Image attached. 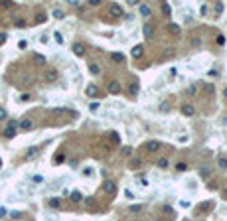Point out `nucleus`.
Returning <instances> with one entry per match:
<instances>
[{
    "instance_id": "1",
    "label": "nucleus",
    "mask_w": 227,
    "mask_h": 221,
    "mask_svg": "<svg viewBox=\"0 0 227 221\" xmlns=\"http://www.w3.org/2000/svg\"><path fill=\"white\" fill-rule=\"evenodd\" d=\"M109 14L113 16V18H121V16L125 14V8H122L121 4H111V8H109Z\"/></svg>"
},
{
    "instance_id": "2",
    "label": "nucleus",
    "mask_w": 227,
    "mask_h": 221,
    "mask_svg": "<svg viewBox=\"0 0 227 221\" xmlns=\"http://www.w3.org/2000/svg\"><path fill=\"white\" fill-rule=\"evenodd\" d=\"M107 91L113 93V95L121 93V83H118V81H109V83H107Z\"/></svg>"
},
{
    "instance_id": "3",
    "label": "nucleus",
    "mask_w": 227,
    "mask_h": 221,
    "mask_svg": "<svg viewBox=\"0 0 227 221\" xmlns=\"http://www.w3.org/2000/svg\"><path fill=\"white\" fill-rule=\"evenodd\" d=\"M142 53H144V46H142V44H136V46H134L132 50H131V55H132L134 59L142 57Z\"/></svg>"
},
{
    "instance_id": "4",
    "label": "nucleus",
    "mask_w": 227,
    "mask_h": 221,
    "mask_svg": "<svg viewBox=\"0 0 227 221\" xmlns=\"http://www.w3.org/2000/svg\"><path fill=\"white\" fill-rule=\"evenodd\" d=\"M103 190L109 192V193H115L117 192V184L113 180H105V182H103Z\"/></svg>"
},
{
    "instance_id": "5",
    "label": "nucleus",
    "mask_w": 227,
    "mask_h": 221,
    "mask_svg": "<svg viewBox=\"0 0 227 221\" xmlns=\"http://www.w3.org/2000/svg\"><path fill=\"white\" fill-rule=\"evenodd\" d=\"M44 77H46L47 83H53V81H57V71H56V69H47Z\"/></svg>"
},
{
    "instance_id": "6",
    "label": "nucleus",
    "mask_w": 227,
    "mask_h": 221,
    "mask_svg": "<svg viewBox=\"0 0 227 221\" xmlns=\"http://www.w3.org/2000/svg\"><path fill=\"white\" fill-rule=\"evenodd\" d=\"M85 93H87V97H99V87L97 85H87V89H85Z\"/></svg>"
},
{
    "instance_id": "7",
    "label": "nucleus",
    "mask_w": 227,
    "mask_h": 221,
    "mask_svg": "<svg viewBox=\"0 0 227 221\" xmlns=\"http://www.w3.org/2000/svg\"><path fill=\"white\" fill-rule=\"evenodd\" d=\"M18 126L22 128V130H32V126H34V122H32L30 118H22V121L18 122Z\"/></svg>"
},
{
    "instance_id": "8",
    "label": "nucleus",
    "mask_w": 227,
    "mask_h": 221,
    "mask_svg": "<svg viewBox=\"0 0 227 221\" xmlns=\"http://www.w3.org/2000/svg\"><path fill=\"white\" fill-rule=\"evenodd\" d=\"M38 152H40V148H38V146H32V148H28V150H26L24 160H32L34 156H38Z\"/></svg>"
},
{
    "instance_id": "9",
    "label": "nucleus",
    "mask_w": 227,
    "mask_h": 221,
    "mask_svg": "<svg viewBox=\"0 0 227 221\" xmlns=\"http://www.w3.org/2000/svg\"><path fill=\"white\" fill-rule=\"evenodd\" d=\"M182 113L186 117H194V115H196V107H194V105H184L182 107Z\"/></svg>"
},
{
    "instance_id": "10",
    "label": "nucleus",
    "mask_w": 227,
    "mask_h": 221,
    "mask_svg": "<svg viewBox=\"0 0 227 221\" xmlns=\"http://www.w3.org/2000/svg\"><path fill=\"white\" fill-rule=\"evenodd\" d=\"M158 148H160L158 140H148V142H146V150H148V152H156Z\"/></svg>"
},
{
    "instance_id": "11",
    "label": "nucleus",
    "mask_w": 227,
    "mask_h": 221,
    "mask_svg": "<svg viewBox=\"0 0 227 221\" xmlns=\"http://www.w3.org/2000/svg\"><path fill=\"white\" fill-rule=\"evenodd\" d=\"M156 166L162 168V170H168L170 168V160L168 158H158V160H156Z\"/></svg>"
},
{
    "instance_id": "12",
    "label": "nucleus",
    "mask_w": 227,
    "mask_h": 221,
    "mask_svg": "<svg viewBox=\"0 0 227 221\" xmlns=\"http://www.w3.org/2000/svg\"><path fill=\"white\" fill-rule=\"evenodd\" d=\"M85 50H87L85 44H75L73 46V53H75V55H85Z\"/></svg>"
},
{
    "instance_id": "13",
    "label": "nucleus",
    "mask_w": 227,
    "mask_h": 221,
    "mask_svg": "<svg viewBox=\"0 0 227 221\" xmlns=\"http://www.w3.org/2000/svg\"><path fill=\"white\" fill-rule=\"evenodd\" d=\"M138 10H140V14H142V16H146V18H148L150 14H152V10H150V6H148V4H138Z\"/></svg>"
},
{
    "instance_id": "14",
    "label": "nucleus",
    "mask_w": 227,
    "mask_h": 221,
    "mask_svg": "<svg viewBox=\"0 0 227 221\" xmlns=\"http://www.w3.org/2000/svg\"><path fill=\"white\" fill-rule=\"evenodd\" d=\"M128 91H131V97H136V95H138V91H140L138 81H132V83H131V87H128Z\"/></svg>"
},
{
    "instance_id": "15",
    "label": "nucleus",
    "mask_w": 227,
    "mask_h": 221,
    "mask_svg": "<svg viewBox=\"0 0 227 221\" xmlns=\"http://www.w3.org/2000/svg\"><path fill=\"white\" fill-rule=\"evenodd\" d=\"M168 30H170L174 36H180V34H182V28H180L178 24H174V22H170V24H168Z\"/></svg>"
},
{
    "instance_id": "16",
    "label": "nucleus",
    "mask_w": 227,
    "mask_h": 221,
    "mask_svg": "<svg viewBox=\"0 0 227 221\" xmlns=\"http://www.w3.org/2000/svg\"><path fill=\"white\" fill-rule=\"evenodd\" d=\"M199 176L202 178H209V174H211V168H209V166H199Z\"/></svg>"
},
{
    "instance_id": "17",
    "label": "nucleus",
    "mask_w": 227,
    "mask_h": 221,
    "mask_svg": "<svg viewBox=\"0 0 227 221\" xmlns=\"http://www.w3.org/2000/svg\"><path fill=\"white\" fill-rule=\"evenodd\" d=\"M142 32H144V38H148V40H150V38H152V26H150V24H144V28H142Z\"/></svg>"
},
{
    "instance_id": "18",
    "label": "nucleus",
    "mask_w": 227,
    "mask_h": 221,
    "mask_svg": "<svg viewBox=\"0 0 227 221\" xmlns=\"http://www.w3.org/2000/svg\"><path fill=\"white\" fill-rule=\"evenodd\" d=\"M213 91H215V87H213L211 83H205V85H203V93H205V95H213Z\"/></svg>"
},
{
    "instance_id": "19",
    "label": "nucleus",
    "mask_w": 227,
    "mask_h": 221,
    "mask_svg": "<svg viewBox=\"0 0 227 221\" xmlns=\"http://www.w3.org/2000/svg\"><path fill=\"white\" fill-rule=\"evenodd\" d=\"M59 206H61V201H59L57 197H51V199H50V207H51V209H57Z\"/></svg>"
},
{
    "instance_id": "20",
    "label": "nucleus",
    "mask_w": 227,
    "mask_h": 221,
    "mask_svg": "<svg viewBox=\"0 0 227 221\" xmlns=\"http://www.w3.org/2000/svg\"><path fill=\"white\" fill-rule=\"evenodd\" d=\"M113 61H117V63H122V61H125V55H122V53H113Z\"/></svg>"
},
{
    "instance_id": "21",
    "label": "nucleus",
    "mask_w": 227,
    "mask_h": 221,
    "mask_svg": "<svg viewBox=\"0 0 227 221\" xmlns=\"http://www.w3.org/2000/svg\"><path fill=\"white\" fill-rule=\"evenodd\" d=\"M132 154V146H122L121 148V156H131Z\"/></svg>"
},
{
    "instance_id": "22",
    "label": "nucleus",
    "mask_w": 227,
    "mask_h": 221,
    "mask_svg": "<svg viewBox=\"0 0 227 221\" xmlns=\"http://www.w3.org/2000/svg\"><path fill=\"white\" fill-rule=\"evenodd\" d=\"M170 111V103L168 101H162L160 103V113H168Z\"/></svg>"
},
{
    "instance_id": "23",
    "label": "nucleus",
    "mask_w": 227,
    "mask_h": 221,
    "mask_svg": "<svg viewBox=\"0 0 227 221\" xmlns=\"http://www.w3.org/2000/svg\"><path fill=\"white\" fill-rule=\"evenodd\" d=\"M89 71L93 73V75H99L101 69H99V65H97V63H91V65H89Z\"/></svg>"
},
{
    "instance_id": "24",
    "label": "nucleus",
    "mask_w": 227,
    "mask_h": 221,
    "mask_svg": "<svg viewBox=\"0 0 227 221\" xmlns=\"http://www.w3.org/2000/svg\"><path fill=\"white\" fill-rule=\"evenodd\" d=\"M196 93H198V87H196V85H190V87L186 89V95H190V97H194Z\"/></svg>"
},
{
    "instance_id": "25",
    "label": "nucleus",
    "mask_w": 227,
    "mask_h": 221,
    "mask_svg": "<svg viewBox=\"0 0 227 221\" xmlns=\"http://www.w3.org/2000/svg\"><path fill=\"white\" fill-rule=\"evenodd\" d=\"M63 16H65V14H63V10H59V8H56V10H53V18H57V20H61V18H63Z\"/></svg>"
},
{
    "instance_id": "26",
    "label": "nucleus",
    "mask_w": 227,
    "mask_h": 221,
    "mask_svg": "<svg viewBox=\"0 0 227 221\" xmlns=\"http://www.w3.org/2000/svg\"><path fill=\"white\" fill-rule=\"evenodd\" d=\"M219 168H221V170L227 168V156H221V158H219Z\"/></svg>"
},
{
    "instance_id": "27",
    "label": "nucleus",
    "mask_w": 227,
    "mask_h": 221,
    "mask_svg": "<svg viewBox=\"0 0 227 221\" xmlns=\"http://www.w3.org/2000/svg\"><path fill=\"white\" fill-rule=\"evenodd\" d=\"M162 12H164L166 16H170V12H172V8L168 6V4H166V2H162Z\"/></svg>"
},
{
    "instance_id": "28",
    "label": "nucleus",
    "mask_w": 227,
    "mask_h": 221,
    "mask_svg": "<svg viewBox=\"0 0 227 221\" xmlns=\"http://www.w3.org/2000/svg\"><path fill=\"white\" fill-rule=\"evenodd\" d=\"M14 134H16V130H14V128H6V130H4V136H6V138H12Z\"/></svg>"
},
{
    "instance_id": "29",
    "label": "nucleus",
    "mask_w": 227,
    "mask_h": 221,
    "mask_svg": "<svg viewBox=\"0 0 227 221\" xmlns=\"http://www.w3.org/2000/svg\"><path fill=\"white\" fill-rule=\"evenodd\" d=\"M71 199H73V201H81V193H79L77 190H73V193H71Z\"/></svg>"
},
{
    "instance_id": "30",
    "label": "nucleus",
    "mask_w": 227,
    "mask_h": 221,
    "mask_svg": "<svg viewBox=\"0 0 227 221\" xmlns=\"http://www.w3.org/2000/svg\"><path fill=\"white\" fill-rule=\"evenodd\" d=\"M128 209H131V211H132V213H138V211H140V209H142V206H140V203H136V206H131V207H128Z\"/></svg>"
},
{
    "instance_id": "31",
    "label": "nucleus",
    "mask_w": 227,
    "mask_h": 221,
    "mask_svg": "<svg viewBox=\"0 0 227 221\" xmlns=\"http://www.w3.org/2000/svg\"><path fill=\"white\" fill-rule=\"evenodd\" d=\"M32 182H34V184H40V182H44V176H40V174H36L34 178H32Z\"/></svg>"
},
{
    "instance_id": "32",
    "label": "nucleus",
    "mask_w": 227,
    "mask_h": 221,
    "mask_svg": "<svg viewBox=\"0 0 227 221\" xmlns=\"http://www.w3.org/2000/svg\"><path fill=\"white\" fill-rule=\"evenodd\" d=\"M192 46L194 47H199V46H202V40H199V38H192Z\"/></svg>"
},
{
    "instance_id": "33",
    "label": "nucleus",
    "mask_w": 227,
    "mask_h": 221,
    "mask_svg": "<svg viewBox=\"0 0 227 221\" xmlns=\"http://www.w3.org/2000/svg\"><path fill=\"white\" fill-rule=\"evenodd\" d=\"M8 117V113H6V109L4 107H0V121H4V118Z\"/></svg>"
},
{
    "instance_id": "34",
    "label": "nucleus",
    "mask_w": 227,
    "mask_h": 221,
    "mask_svg": "<svg viewBox=\"0 0 227 221\" xmlns=\"http://www.w3.org/2000/svg\"><path fill=\"white\" fill-rule=\"evenodd\" d=\"M53 38H56V42H57V44H63V36L59 34V32H56V36H53Z\"/></svg>"
},
{
    "instance_id": "35",
    "label": "nucleus",
    "mask_w": 227,
    "mask_h": 221,
    "mask_svg": "<svg viewBox=\"0 0 227 221\" xmlns=\"http://www.w3.org/2000/svg\"><path fill=\"white\" fill-rule=\"evenodd\" d=\"M215 12H217V14H221V12H223V4H221V2H217V4H215Z\"/></svg>"
},
{
    "instance_id": "36",
    "label": "nucleus",
    "mask_w": 227,
    "mask_h": 221,
    "mask_svg": "<svg viewBox=\"0 0 227 221\" xmlns=\"http://www.w3.org/2000/svg\"><path fill=\"white\" fill-rule=\"evenodd\" d=\"M8 128H14V130H16V128H18V121H10L8 122Z\"/></svg>"
},
{
    "instance_id": "37",
    "label": "nucleus",
    "mask_w": 227,
    "mask_h": 221,
    "mask_svg": "<svg viewBox=\"0 0 227 221\" xmlns=\"http://www.w3.org/2000/svg\"><path fill=\"white\" fill-rule=\"evenodd\" d=\"M63 160H65V158H63V154H57V156H56V164H61Z\"/></svg>"
},
{
    "instance_id": "38",
    "label": "nucleus",
    "mask_w": 227,
    "mask_h": 221,
    "mask_svg": "<svg viewBox=\"0 0 227 221\" xmlns=\"http://www.w3.org/2000/svg\"><path fill=\"white\" fill-rule=\"evenodd\" d=\"M176 168H178V170H180V172H182V170H186V168H188V166H186V164H184V162H178V164H176Z\"/></svg>"
},
{
    "instance_id": "39",
    "label": "nucleus",
    "mask_w": 227,
    "mask_h": 221,
    "mask_svg": "<svg viewBox=\"0 0 227 221\" xmlns=\"http://www.w3.org/2000/svg\"><path fill=\"white\" fill-rule=\"evenodd\" d=\"M36 61L38 63H46V57L44 55H36Z\"/></svg>"
},
{
    "instance_id": "40",
    "label": "nucleus",
    "mask_w": 227,
    "mask_h": 221,
    "mask_svg": "<svg viewBox=\"0 0 227 221\" xmlns=\"http://www.w3.org/2000/svg\"><path fill=\"white\" fill-rule=\"evenodd\" d=\"M16 26H18V28H24L26 22H24V20H16Z\"/></svg>"
},
{
    "instance_id": "41",
    "label": "nucleus",
    "mask_w": 227,
    "mask_h": 221,
    "mask_svg": "<svg viewBox=\"0 0 227 221\" xmlns=\"http://www.w3.org/2000/svg\"><path fill=\"white\" fill-rule=\"evenodd\" d=\"M217 44H219V46L225 44V38H223V36H217Z\"/></svg>"
},
{
    "instance_id": "42",
    "label": "nucleus",
    "mask_w": 227,
    "mask_h": 221,
    "mask_svg": "<svg viewBox=\"0 0 227 221\" xmlns=\"http://www.w3.org/2000/svg\"><path fill=\"white\" fill-rule=\"evenodd\" d=\"M89 109H91V111H97V109H99V103H91Z\"/></svg>"
},
{
    "instance_id": "43",
    "label": "nucleus",
    "mask_w": 227,
    "mask_h": 221,
    "mask_svg": "<svg viewBox=\"0 0 227 221\" xmlns=\"http://www.w3.org/2000/svg\"><path fill=\"white\" fill-rule=\"evenodd\" d=\"M91 174H93V170H91V168H85L83 170V176H91Z\"/></svg>"
},
{
    "instance_id": "44",
    "label": "nucleus",
    "mask_w": 227,
    "mask_h": 221,
    "mask_svg": "<svg viewBox=\"0 0 227 221\" xmlns=\"http://www.w3.org/2000/svg\"><path fill=\"white\" fill-rule=\"evenodd\" d=\"M89 4H91V6H99L101 0H89Z\"/></svg>"
},
{
    "instance_id": "45",
    "label": "nucleus",
    "mask_w": 227,
    "mask_h": 221,
    "mask_svg": "<svg viewBox=\"0 0 227 221\" xmlns=\"http://www.w3.org/2000/svg\"><path fill=\"white\" fill-rule=\"evenodd\" d=\"M6 213H8V209H6V207H0V217H4Z\"/></svg>"
},
{
    "instance_id": "46",
    "label": "nucleus",
    "mask_w": 227,
    "mask_h": 221,
    "mask_svg": "<svg viewBox=\"0 0 227 221\" xmlns=\"http://www.w3.org/2000/svg\"><path fill=\"white\" fill-rule=\"evenodd\" d=\"M30 99V95L28 93H24V95H20V101H28Z\"/></svg>"
},
{
    "instance_id": "47",
    "label": "nucleus",
    "mask_w": 227,
    "mask_h": 221,
    "mask_svg": "<svg viewBox=\"0 0 227 221\" xmlns=\"http://www.w3.org/2000/svg\"><path fill=\"white\" fill-rule=\"evenodd\" d=\"M26 46H28V44H26V42H24V40H22V42H18V47H20V50H24V47H26Z\"/></svg>"
},
{
    "instance_id": "48",
    "label": "nucleus",
    "mask_w": 227,
    "mask_h": 221,
    "mask_svg": "<svg viewBox=\"0 0 227 221\" xmlns=\"http://www.w3.org/2000/svg\"><path fill=\"white\" fill-rule=\"evenodd\" d=\"M6 42V34H0V44H4Z\"/></svg>"
},
{
    "instance_id": "49",
    "label": "nucleus",
    "mask_w": 227,
    "mask_h": 221,
    "mask_svg": "<svg viewBox=\"0 0 227 221\" xmlns=\"http://www.w3.org/2000/svg\"><path fill=\"white\" fill-rule=\"evenodd\" d=\"M223 95H225V97H227V89H225V91H223Z\"/></svg>"
},
{
    "instance_id": "50",
    "label": "nucleus",
    "mask_w": 227,
    "mask_h": 221,
    "mask_svg": "<svg viewBox=\"0 0 227 221\" xmlns=\"http://www.w3.org/2000/svg\"><path fill=\"white\" fill-rule=\"evenodd\" d=\"M0 166H2V160H0Z\"/></svg>"
}]
</instances>
